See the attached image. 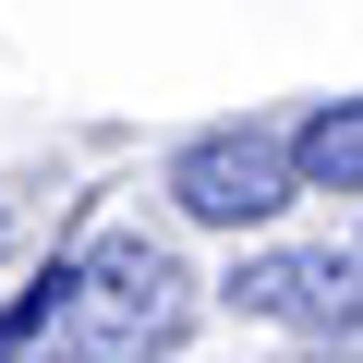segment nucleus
<instances>
[{"mask_svg":"<svg viewBox=\"0 0 363 363\" xmlns=\"http://www.w3.org/2000/svg\"><path fill=\"white\" fill-rule=\"evenodd\" d=\"M230 303L267 315V327H363V255H242L230 267Z\"/></svg>","mask_w":363,"mask_h":363,"instance_id":"obj_3","label":"nucleus"},{"mask_svg":"<svg viewBox=\"0 0 363 363\" xmlns=\"http://www.w3.org/2000/svg\"><path fill=\"white\" fill-rule=\"evenodd\" d=\"M169 206L206 218V230H255V218H279V206H291V145L255 133V121L194 133V145L169 157Z\"/></svg>","mask_w":363,"mask_h":363,"instance_id":"obj_2","label":"nucleus"},{"mask_svg":"<svg viewBox=\"0 0 363 363\" xmlns=\"http://www.w3.org/2000/svg\"><path fill=\"white\" fill-rule=\"evenodd\" d=\"M194 327V279L145 230H97L73 242L13 315H0V363H157Z\"/></svg>","mask_w":363,"mask_h":363,"instance_id":"obj_1","label":"nucleus"},{"mask_svg":"<svg viewBox=\"0 0 363 363\" xmlns=\"http://www.w3.org/2000/svg\"><path fill=\"white\" fill-rule=\"evenodd\" d=\"M291 194H363V97H327L291 133Z\"/></svg>","mask_w":363,"mask_h":363,"instance_id":"obj_4","label":"nucleus"}]
</instances>
